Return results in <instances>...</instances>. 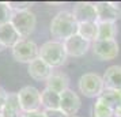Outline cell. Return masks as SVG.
<instances>
[{"label": "cell", "instance_id": "6da1fadb", "mask_svg": "<svg viewBox=\"0 0 121 117\" xmlns=\"http://www.w3.org/2000/svg\"><path fill=\"white\" fill-rule=\"evenodd\" d=\"M50 34L56 41L64 42L69 37L78 34V22L69 11L57 12L50 22Z\"/></svg>", "mask_w": 121, "mask_h": 117}, {"label": "cell", "instance_id": "7a4b0ae2", "mask_svg": "<svg viewBox=\"0 0 121 117\" xmlns=\"http://www.w3.org/2000/svg\"><path fill=\"white\" fill-rule=\"evenodd\" d=\"M67 55L64 44L60 41H48L39 46V59H42L52 68L61 67L67 61Z\"/></svg>", "mask_w": 121, "mask_h": 117}, {"label": "cell", "instance_id": "3957f363", "mask_svg": "<svg viewBox=\"0 0 121 117\" xmlns=\"http://www.w3.org/2000/svg\"><path fill=\"white\" fill-rule=\"evenodd\" d=\"M78 87H79V91L84 97L98 98L104 93L105 83H104L102 76H99L98 74L87 72V74H83L82 76H80L79 83H78Z\"/></svg>", "mask_w": 121, "mask_h": 117}, {"label": "cell", "instance_id": "277c9868", "mask_svg": "<svg viewBox=\"0 0 121 117\" xmlns=\"http://www.w3.org/2000/svg\"><path fill=\"white\" fill-rule=\"evenodd\" d=\"M11 23L17 29V31L22 37V39H27V37H30V34H33L34 29H35L37 18H35V14L31 12L30 10L14 12L11 18Z\"/></svg>", "mask_w": 121, "mask_h": 117}, {"label": "cell", "instance_id": "5b68a950", "mask_svg": "<svg viewBox=\"0 0 121 117\" xmlns=\"http://www.w3.org/2000/svg\"><path fill=\"white\" fill-rule=\"evenodd\" d=\"M11 50L12 57L18 63L30 64L31 61H34L35 59L39 57V46L30 39H21Z\"/></svg>", "mask_w": 121, "mask_h": 117}, {"label": "cell", "instance_id": "8992f818", "mask_svg": "<svg viewBox=\"0 0 121 117\" xmlns=\"http://www.w3.org/2000/svg\"><path fill=\"white\" fill-rule=\"evenodd\" d=\"M18 98L22 112H37L41 110V91L34 86H25L18 91Z\"/></svg>", "mask_w": 121, "mask_h": 117}, {"label": "cell", "instance_id": "52a82bcc", "mask_svg": "<svg viewBox=\"0 0 121 117\" xmlns=\"http://www.w3.org/2000/svg\"><path fill=\"white\" fill-rule=\"evenodd\" d=\"M93 52L99 60H113L118 56L120 46L116 39H97L93 42Z\"/></svg>", "mask_w": 121, "mask_h": 117}, {"label": "cell", "instance_id": "ba28073f", "mask_svg": "<svg viewBox=\"0 0 121 117\" xmlns=\"http://www.w3.org/2000/svg\"><path fill=\"white\" fill-rule=\"evenodd\" d=\"M72 15L78 22V25L86 22H98L95 3H88V1L76 3L72 10Z\"/></svg>", "mask_w": 121, "mask_h": 117}, {"label": "cell", "instance_id": "9c48e42d", "mask_svg": "<svg viewBox=\"0 0 121 117\" xmlns=\"http://www.w3.org/2000/svg\"><path fill=\"white\" fill-rule=\"evenodd\" d=\"M98 22H113L116 23L121 19V8L116 3L110 1H99L95 3Z\"/></svg>", "mask_w": 121, "mask_h": 117}, {"label": "cell", "instance_id": "30bf717a", "mask_svg": "<svg viewBox=\"0 0 121 117\" xmlns=\"http://www.w3.org/2000/svg\"><path fill=\"white\" fill-rule=\"evenodd\" d=\"M60 97H61L60 98V110L64 114H67L68 117L76 116V113L79 112L80 105H82L79 95L73 90L68 89L64 93H61Z\"/></svg>", "mask_w": 121, "mask_h": 117}, {"label": "cell", "instance_id": "8fae6325", "mask_svg": "<svg viewBox=\"0 0 121 117\" xmlns=\"http://www.w3.org/2000/svg\"><path fill=\"white\" fill-rule=\"evenodd\" d=\"M63 44H64L67 55L72 56V57H82V56H84L87 53V50L90 49V46H91V42L84 39L83 37H80L79 34H75V35L69 37Z\"/></svg>", "mask_w": 121, "mask_h": 117}, {"label": "cell", "instance_id": "7c38bea8", "mask_svg": "<svg viewBox=\"0 0 121 117\" xmlns=\"http://www.w3.org/2000/svg\"><path fill=\"white\" fill-rule=\"evenodd\" d=\"M27 72L34 80L46 82L50 78V75L53 74V68L50 67L49 64H46L42 59L38 57L30 64H27Z\"/></svg>", "mask_w": 121, "mask_h": 117}, {"label": "cell", "instance_id": "4fadbf2b", "mask_svg": "<svg viewBox=\"0 0 121 117\" xmlns=\"http://www.w3.org/2000/svg\"><path fill=\"white\" fill-rule=\"evenodd\" d=\"M21 39H22V37L19 35V33L12 26L11 22L0 26V42L4 48H11L12 49Z\"/></svg>", "mask_w": 121, "mask_h": 117}, {"label": "cell", "instance_id": "5bb4252c", "mask_svg": "<svg viewBox=\"0 0 121 117\" xmlns=\"http://www.w3.org/2000/svg\"><path fill=\"white\" fill-rule=\"evenodd\" d=\"M102 79L105 89L121 90V65H110L105 71Z\"/></svg>", "mask_w": 121, "mask_h": 117}, {"label": "cell", "instance_id": "9a60e30c", "mask_svg": "<svg viewBox=\"0 0 121 117\" xmlns=\"http://www.w3.org/2000/svg\"><path fill=\"white\" fill-rule=\"evenodd\" d=\"M22 113L23 112H22V109H21L18 93H8L6 104L3 106L1 113H0L1 117H21Z\"/></svg>", "mask_w": 121, "mask_h": 117}, {"label": "cell", "instance_id": "2e32d148", "mask_svg": "<svg viewBox=\"0 0 121 117\" xmlns=\"http://www.w3.org/2000/svg\"><path fill=\"white\" fill-rule=\"evenodd\" d=\"M46 89H50L56 93H64L69 89V78L64 72H55L50 75V78L46 80Z\"/></svg>", "mask_w": 121, "mask_h": 117}, {"label": "cell", "instance_id": "e0dca14e", "mask_svg": "<svg viewBox=\"0 0 121 117\" xmlns=\"http://www.w3.org/2000/svg\"><path fill=\"white\" fill-rule=\"evenodd\" d=\"M60 94L53 90L45 87L41 91V104L45 110H56L60 109Z\"/></svg>", "mask_w": 121, "mask_h": 117}, {"label": "cell", "instance_id": "ac0fdd59", "mask_svg": "<svg viewBox=\"0 0 121 117\" xmlns=\"http://www.w3.org/2000/svg\"><path fill=\"white\" fill-rule=\"evenodd\" d=\"M117 34H118L117 23L98 22V35H97V39H116Z\"/></svg>", "mask_w": 121, "mask_h": 117}, {"label": "cell", "instance_id": "d6986e66", "mask_svg": "<svg viewBox=\"0 0 121 117\" xmlns=\"http://www.w3.org/2000/svg\"><path fill=\"white\" fill-rule=\"evenodd\" d=\"M78 34L87 41H95L98 35V22H86L78 25Z\"/></svg>", "mask_w": 121, "mask_h": 117}, {"label": "cell", "instance_id": "ffe728a7", "mask_svg": "<svg viewBox=\"0 0 121 117\" xmlns=\"http://www.w3.org/2000/svg\"><path fill=\"white\" fill-rule=\"evenodd\" d=\"M102 101H105L108 105L116 110L117 108L121 106V90H112V89H105L104 93L99 97Z\"/></svg>", "mask_w": 121, "mask_h": 117}, {"label": "cell", "instance_id": "44dd1931", "mask_svg": "<svg viewBox=\"0 0 121 117\" xmlns=\"http://www.w3.org/2000/svg\"><path fill=\"white\" fill-rule=\"evenodd\" d=\"M91 117H114V110L98 97L91 109Z\"/></svg>", "mask_w": 121, "mask_h": 117}, {"label": "cell", "instance_id": "7402d4cb", "mask_svg": "<svg viewBox=\"0 0 121 117\" xmlns=\"http://www.w3.org/2000/svg\"><path fill=\"white\" fill-rule=\"evenodd\" d=\"M12 14H14V12L11 11V8L8 7V4L0 1V26L11 22Z\"/></svg>", "mask_w": 121, "mask_h": 117}, {"label": "cell", "instance_id": "603a6c76", "mask_svg": "<svg viewBox=\"0 0 121 117\" xmlns=\"http://www.w3.org/2000/svg\"><path fill=\"white\" fill-rule=\"evenodd\" d=\"M8 7L11 8L12 12H21V11H29L30 7L33 6L29 1H8Z\"/></svg>", "mask_w": 121, "mask_h": 117}, {"label": "cell", "instance_id": "cb8c5ba5", "mask_svg": "<svg viewBox=\"0 0 121 117\" xmlns=\"http://www.w3.org/2000/svg\"><path fill=\"white\" fill-rule=\"evenodd\" d=\"M44 114H45V117H68L60 109H56V110H44Z\"/></svg>", "mask_w": 121, "mask_h": 117}, {"label": "cell", "instance_id": "d4e9b609", "mask_svg": "<svg viewBox=\"0 0 121 117\" xmlns=\"http://www.w3.org/2000/svg\"><path fill=\"white\" fill-rule=\"evenodd\" d=\"M21 117H45L44 110H37V112H25L21 114Z\"/></svg>", "mask_w": 121, "mask_h": 117}, {"label": "cell", "instance_id": "484cf974", "mask_svg": "<svg viewBox=\"0 0 121 117\" xmlns=\"http://www.w3.org/2000/svg\"><path fill=\"white\" fill-rule=\"evenodd\" d=\"M7 95H8V93H7L3 87H0V113H1V110H3V106H4V104H6Z\"/></svg>", "mask_w": 121, "mask_h": 117}, {"label": "cell", "instance_id": "4316f807", "mask_svg": "<svg viewBox=\"0 0 121 117\" xmlns=\"http://www.w3.org/2000/svg\"><path fill=\"white\" fill-rule=\"evenodd\" d=\"M114 117H121V106L114 110Z\"/></svg>", "mask_w": 121, "mask_h": 117}, {"label": "cell", "instance_id": "83f0119b", "mask_svg": "<svg viewBox=\"0 0 121 117\" xmlns=\"http://www.w3.org/2000/svg\"><path fill=\"white\" fill-rule=\"evenodd\" d=\"M3 49H6V48H4V46L1 45V42H0V52H1V50H3Z\"/></svg>", "mask_w": 121, "mask_h": 117}, {"label": "cell", "instance_id": "f1b7e54d", "mask_svg": "<svg viewBox=\"0 0 121 117\" xmlns=\"http://www.w3.org/2000/svg\"><path fill=\"white\" fill-rule=\"evenodd\" d=\"M73 117H79V116H73Z\"/></svg>", "mask_w": 121, "mask_h": 117}, {"label": "cell", "instance_id": "f546056e", "mask_svg": "<svg viewBox=\"0 0 121 117\" xmlns=\"http://www.w3.org/2000/svg\"><path fill=\"white\" fill-rule=\"evenodd\" d=\"M0 117H1V114H0Z\"/></svg>", "mask_w": 121, "mask_h": 117}]
</instances>
